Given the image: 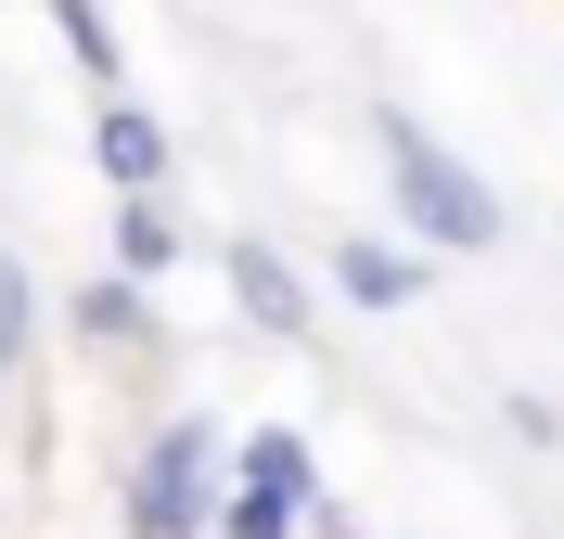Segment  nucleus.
Masks as SVG:
<instances>
[{
  "label": "nucleus",
  "instance_id": "f257e3e1",
  "mask_svg": "<svg viewBox=\"0 0 564 539\" xmlns=\"http://www.w3.org/2000/svg\"><path fill=\"white\" fill-rule=\"evenodd\" d=\"M372 168H386L398 231H411V245H436V257H488V245H500V193L462 168V154L436 142L423 116H398V104L372 116Z\"/></svg>",
  "mask_w": 564,
  "mask_h": 539
},
{
  "label": "nucleus",
  "instance_id": "f03ea898",
  "mask_svg": "<svg viewBox=\"0 0 564 539\" xmlns=\"http://www.w3.org/2000/svg\"><path fill=\"white\" fill-rule=\"evenodd\" d=\"M218 488H231V436L206 411H167V424L129 450V539H218Z\"/></svg>",
  "mask_w": 564,
  "mask_h": 539
},
{
  "label": "nucleus",
  "instance_id": "7ed1b4c3",
  "mask_svg": "<svg viewBox=\"0 0 564 539\" xmlns=\"http://www.w3.org/2000/svg\"><path fill=\"white\" fill-rule=\"evenodd\" d=\"M308 502H321V463L295 424H257L231 436V488H218V539H308Z\"/></svg>",
  "mask_w": 564,
  "mask_h": 539
},
{
  "label": "nucleus",
  "instance_id": "20e7f679",
  "mask_svg": "<svg viewBox=\"0 0 564 539\" xmlns=\"http://www.w3.org/2000/svg\"><path fill=\"white\" fill-rule=\"evenodd\" d=\"M218 283H231V309H245V334H270V347H308L321 309H308V270L270 245V231H231L218 245Z\"/></svg>",
  "mask_w": 564,
  "mask_h": 539
},
{
  "label": "nucleus",
  "instance_id": "39448f33",
  "mask_svg": "<svg viewBox=\"0 0 564 539\" xmlns=\"http://www.w3.org/2000/svg\"><path fill=\"white\" fill-rule=\"evenodd\" d=\"M90 154H104L116 193H167V116L129 104V90H104V116H90Z\"/></svg>",
  "mask_w": 564,
  "mask_h": 539
},
{
  "label": "nucleus",
  "instance_id": "423d86ee",
  "mask_svg": "<svg viewBox=\"0 0 564 539\" xmlns=\"http://www.w3.org/2000/svg\"><path fill=\"white\" fill-rule=\"evenodd\" d=\"M334 295H359V309H411V295H423V245H386V231H334Z\"/></svg>",
  "mask_w": 564,
  "mask_h": 539
},
{
  "label": "nucleus",
  "instance_id": "0eeeda50",
  "mask_svg": "<svg viewBox=\"0 0 564 539\" xmlns=\"http://www.w3.org/2000/svg\"><path fill=\"white\" fill-rule=\"evenodd\" d=\"M65 322L90 334L104 359H141V347H154V295H141L129 270H104V283H77V295H65Z\"/></svg>",
  "mask_w": 564,
  "mask_h": 539
},
{
  "label": "nucleus",
  "instance_id": "6e6552de",
  "mask_svg": "<svg viewBox=\"0 0 564 539\" xmlns=\"http://www.w3.org/2000/svg\"><path fill=\"white\" fill-rule=\"evenodd\" d=\"M116 270H129V283L180 270V206L167 193H116Z\"/></svg>",
  "mask_w": 564,
  "mask_h": 539
},
{
  "label": "nucleus",
  "instance_id": "1a4fd4ad",
  "mask_svg": "<svg viewBox=\"0 0 564 539\" xmlns=\"http://www.w3.org/2000/svg\"><path fill=\"white\" fill-rule=\"evenodd\" d=\"M26 347H39V283H26V257H0V386L26 373Z\"/></svg>",
  "mask_w": 564,
  "mask_h": 539
},
{
  "label": "nucleus",
  "instance_id": "9d476101",
  "mask_svg": "<svg viewBox=\"0 0 564 539\" xmlns=\"http://www.w3.org/2000/svg\"><path fill=\"white\" fill-rule=\"evenodd\" d=\"M52 26H65L77 77H90V90H116V26H104V0H52Z\"/></svg>",
  "mask_w": 564,
  "mask_h": 539
},
{
  "label": "nucleus",
  "instance_id": "9b49d317",
  "mask_svg": "<svg viewBox=\"0 0 564 539\" xmlns=\"http://www.w3.org/2000/svg\"><path fill=\"white\" fill-rule=\"evenodd\" d=\"M500 411H513V436H527V450H564V411H552V398H527V386H513Z\"/></svg>",
  "mask_w": 564,
  "mask_h": 539
}]
</instances>
